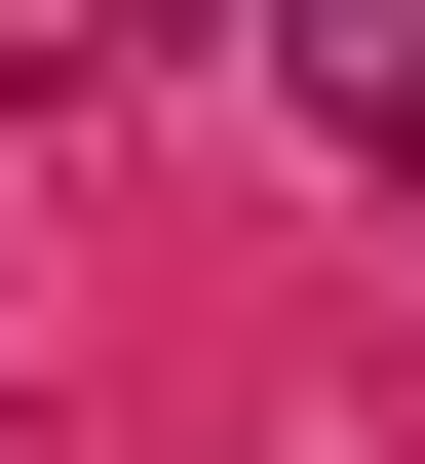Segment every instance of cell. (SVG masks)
I'll use <instances>...</instances> for the list:
<instances>
[{"instance_id": "2", "label": "cell", "mask_w": 425, "mask_h": 464, "mask_svg": "<svg viewBox=\"0 0 425 464\" xmlns=\"http://www.w3.org/2000/svg\"><path fill=\"white\" fill-rule=\"evenodd\" d=\"M78 39H194V0H78Z\"/></svg>"}, {"instance_id": "1", "label": "cell", "mask_w": 425, "mask_h": 464, "mask_svg": "<svg viewBox=\"0 0 425 464\" xmlns=\"http://www.w3.org/2000/svg\"><path fill=\"white\" fill-rule=\"evenodd\" d=\"M271 78H310V155H425V0H310Z\"/></svg>"}]
</instances>
